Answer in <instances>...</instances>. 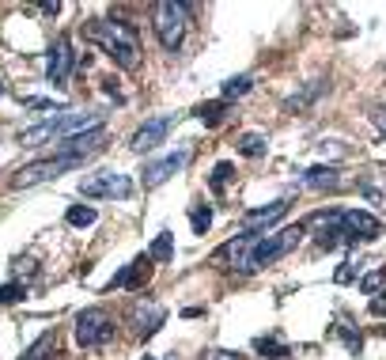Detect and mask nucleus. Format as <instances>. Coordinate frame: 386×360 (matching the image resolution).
Segmentation results:
<instances>
[{
    "label": "nucleus",
    "mask_w": 386,
    "mask_h": 360,
    "mask_svg": "<svg viewBox=\"0 0 386 360\" xmlns=\"http://www.w3.org/2000/svg\"><path fill=\"white\" fill-rule=\"evenodd\" d=\"M84 35L91 42H98L103 53L118 64V69L133 72L140 64V38H137V27L129 23V19H91V23L84 27Z\"/></svg>",
    "instance_id": "1"
},
{
    "label": "nucleus",
    "mask_w": 386,
    "mask_h": 360,
    "mask_svg": "<svg viewBox=\"0 0 386 360\" xmlns=\"http://www.w3.org/2000/svg\"><path fill=\"white\" fill-rule=\"evenodd\" d=\"M307 235V227L303 224H288V227H280V232H273V235H261L258 243H254V250H250V274L254 269H266V266H273V261H280L284 254H292L295 247H300V239Z\"/></svg>",
    "instance_id": "2"
},
{
    "label": "nucleus",
    "mask_w": 386,
    "mask_h": 360,
    "mask_svg": "<svg viewBox=\"0 0 386 360\" xmlns=\"http://www.w3.org/2000/svg\"><path fill=\"white\" fill-rule=\"evenodd\" d=\"M186 23H190V4H174V0H163V4L152 8V27H156V38L163 50H178L186 38Z\"/></svg>",
    "instance_id": "3"
},
{
    "label": "nucleus",
    "mask_w": 386,
    "mask_h": 360,
    "mask_svg": "<svg viewBox=\"0 0 386 360\" xmlns=\"http://www.w3.org/2000/svg\"><path fill=\"white\" fill-rule=\"evenodd\" d=\"M114 342V319L103 308H87L76 315V345L80 349H103Z\"/></svg>",
    "instance_id": "4"
},
{
    "label": "nucleus",
    "mask_w": 386,
    "mask_h": 360,
    "mask_svg": "<svg viewBox=\"0 0 386 360\" xmlns=\"http://www.w3.org/2000/svg\"><path fill=\"white\" fill-rule=\"evenodd\" d=\"M76 167H84V156H57V152H53L50 159H38V163H30V167L16 171L12 190H27V186H35V182L57 179V174H64V171H76Z\"/></svg>",
    "instance_id": "5"
},
{
    "label": "nucleus",
    "mask_w": 386,
    "mask_h": 360,
    "mask_svg": "<svg viewBox=\"0 0 386 360\" xmlns=\"http://www.w3.org/2000/svg\"><path fill=\"white\" fill-rule=\"evenodd\" d=\"M80 193L84 198H129V193H133V182L121 171H98V174L80 182Z\"/></svg>",
    "instance_id": "6"
},
{
    "label": "nucleus",
    "mask_w": 386,
    "mask_h": 360,
    "mask_svg": "<svg viewBox=\"0 0 386 360\" xmlns=\"http://www.w3.org/2000/svg\"><path fill=\"white\" fill-rule=\"evenodd\" d=\"M303 227H311V232H314V243L322 247V250H334V247H341V243H348L345 224H341V209L314 213V216H311V220H307Z\"/></svg>",
    "instance_id": "7"
},
{
    "label": "nucleus",
    "mask_w": 386,
    "mask_h": 360,
    "mask_svg": "<svg viewBox=\"0 0 386 360\" xmlns=\"http://www.w3.org/2000/svg\"><path fill=\"white\" fill-rule=\"evenodd\" d=\"M190 156H193V148L190 145H178L174 152H167V156H159V159H152V163H144V186H159V182H167L171 174H178L186 163H190Z\"/></svg>",
    "instance_id": "8"
},
{
    "label": "nucleus",
    "mask_w": 386,
    "mask_h": 360,
    "mask_svg": "<svg viewBox=\"0 0 386 360\" xmlns=\"http://www.w3.org/2000/svg\"><path fill=\"white\" fill-rule=\"evenodd\" d=\"M174 122H178V114H159V118H148L144 125L133 133V152H152V148H159L163 140H167V133L174 129Z\"/></svg>",
    "instance_id": "9"
},
{
    "label": "nucleus",
    "mask_w": 386,
    "mask_h": 360,
    "mask_svg": "<svg viewBox=\"0 0 386 360\" xmlns=\"http://www.w3.org/2000/svg\"><path fill=\"white\" fill-rule=\"evenodd\" d=\"M72 64H76L72 42L61 35L57 42H53V50H50V61H46V80H50L53 87H64V84H69V72H72Z\"/></svg>",
    "instance_id": "10"
},
{
    "label": "nucleus",
    "mask_w": 386,
    "mask_h": 360,
    "mask_svg": "<svg viewBox=\"0 0 386 360\" xmlns=\"http://www.w3.org/2000/svg\"><path fill=\"white\" fill-rule=\"evenodd\" d=\"M341 224H345V235L348 243H356V239H379L382 235V220L363 209H341Z\"/></svg>",
    "instance_id": "11"
},
{
    "label": "nucleus",
    "mask_w": 386,
    "mask_h": 360,
    "mask_svg": "<svg viewBox=\"0 0 386 360\" xmlns=\"http://www.w3.org/2000/svg\"><path fill=\"white\" fill-rule=\"evenodd\" d=\"M148 277H152V258L148 254H140L137 261H129V266H121L114 277H110V292L114 288H144L148 285Z\"/></svg>",
    "instance_id": "12"
},
{
    "label": "nucleus",
    "mask_w": 386,
    "mask_h": 360,
    "mask_svg": "<svg viewBox=\"0 0 386 360\" xmlns=\"http://www.w3.org/2000/svg\"><path fill=\"white\" fill-rule=\"evenodd\" d=\"M284 213H288V201H284V198H280V201H273L269 209H254V213L242 216V232H261V235H266V232H269V224H277Z\"/></svg>",
    "instance_id": "13"
},
{
    "label": "nucleus",
    "mask_w": 386,
    "mask_h": 360,
    "mask_svg": "<svg viewBox=\"0 0 386 360\" xmlns=\"http://www.w3.org/2000/svg\"><path fill=\"white\" fill-rule=\"evenodd\" d=\"M337 182H341V171L334 167V163H318V167L300 174V186L303 190H334Z\"/></svg>",
    "instance_id": "14"
},
{
    "label": "nucleus",
    "mask_w": 386,
    "mask_h": 360,
    "mask_svg": "<svg viewBox=\"0 0 386 360\" xmlns=\"http://www.w3.org/2000/svg\"><path fill=\"white\" fill-rule=\"evenodd\" d=\"M133 319H137V334L152 337L163 326V319H167V308H163V303H137Z\"/></svg>",
    "instance_id": "15"
},
{
    "label": "nucleus",
    "mask_w": 386,
    "mask_h": 360,
    "mask_svg": "<svg viewBox=\"0 0 386 360\" xmlns=\"http://www.w3.org/2000/svg\"><path fill=\"white\" fill-rule=\"evenodd\" d=\"M227 106H231V103H224V99L201 103V106H197V118H201V122H205L208 129H216V125H220V122H224V118H227Z\"/></svg>",
    "instance_id": "16"
},
{
    "label": "nucleus",
    "mask_w": 386,
    "mask_h": 360,
    "mask_svg": "<svg viewBox=\"0 0 386 360\" xmlns=\"http://www.w3.org/2000/svg\"><path fill=\"white\" fill-rule=\"evenodd\" d=\"M235 148L242 152V156L258 159V156H266V152H269V140L261 137V133H242V137L235 140Z\"/></svg>",
    "instance_id": "17"
},
{
    "label": "nucleus",
    "mask_w": 386,
    "mask_h": 360,
    "mask_svg": "<svg viewBox=\"0 0 386 360\" xmlns=\"http://www.w3.org/2000/svg\"><path fill=\"white\" fill-rule=\"evenodd\" d=\"M148 258L152 261H174V235L171 232H159L156 243H152V250H148Z\"/></svg>",
    "instance_id": "18"
},
{
    "label": "nucleus",
    "mask_w": 386,
    "mask_h": 360,
    "mask_svg": "<svg viewBox=\"0 0 386 360\" xmlns=\"http://www.w3.org/2000/svg\"><path fill=\"white\" fill-rule=\"evenodd\" d=\"M53 349H57V334H42L38 342L30 345L27 353L19 356V360H50V353H53Z\"/></svg>",
    "instance_id": "19"
},
{
    "label": "nucleus",
    "mask_w": 386,
    "mask_h": 360,
    "mask_svg": "<svg viewBox=\"0 0 386 360\" xmlns=\"http://www.w3.org/2000/svg\"><path fill=\"white\" fill-rule=\"evenodd\" d=\"M231 179H235V163H227V159L216 163V167H212V179H208V190H212V193H224Z\"/></svg>",
    "instance_id": "20"
},
{
    "label": "nucleus",
    "mask_w": 386,
    "mask_h": 360,
    "mask_svg": "<svg viewBox=\"0 0 386 360\" xmlns=\"http://www.w3.org/2000/svg\"><path fill=\"white\" fill-rule=\"evenodd\" d=\"M64 220H69L72 227H91L98 220V213L91 209V205H72V209L64 213Z\"/></svg>",
    "instance_id": "21"
},
{
    "label": "nucleus",
    "mask_w": 386,
    "mask_h": 360,
    "mask_svg": "<svg viewBox=\"0 0 386 360\" xmlns=\"http://www.w3.org/2000/svg\"><path fill=\"white\" fill-rule=\"evenodd\" d=\"M190 227H193V235H205L208 227H212V209H208V205H193L190 209Z\"/></svg>",
    "instance_id": "22"
},
{
    "label": "nucleus",
    "mask_w": 386,
    "mask_h": 360,
    "mask_svg": "<svg viewBox=\"0 0 386 360\" xmlns=\"http://www.w3.org/2000/svg\"><path fill=\"white\" fill-rule=\"evenodd\" d=\"M254 87V80L250 76H231V80L224 84V103H231V99H242V95H246Z\"/></svg>",
    "instance_id": "23"
},
{
    "label": "nucleus",
    "mask_w": 386,
    "mask_h": 360,
    "mask_svg": "<svg viewBox=\"0 0 386 360\" xmlns=\"http://www.w3.org/2000/svg\"><path fill=\"white\" fill-rule=\"evenodd\" d=\"M254 349H258L266 360H284V356H288V345L273 342V337H258V342H254Z\"/></svg>",
    "instance_id": "24"
},
{
    "label": "nucleus",
    "mask_w": 386,
    "mask_h": 360,
    "mask_svg": "<svg viewBox=\"0 0 386 360\" xmlns=\"http://www.w3.org/2000/svg\"><path fill=\"white\" fill-rule=\"evenodd\" d=\"M27 296V285H19V281H8V285H0V308H8V303H19Z\"/></svg>",
    "instance_id": "25"
},
{
    "label": "nucleus",
    "mask_w": 386,
    "mask_h": 360,
    "mask_svg": "<svg viewBox=\"0 0 386 360\" xmlns=\"http://www.w3.org/2000/svg\"><path fill=\"white\" fill-rule=\"evenodd\" d=\"M379 285H386V266H382V269H375V274H368V277L360 281V288L368 292V296H375V292H379Z\"/></svg>",
    "instance_id": "26"
},
{
    "label": "nucleus",
    "mask_w": 386,
    "mask_h": 360,
    "mask_svg": "<svg viewBox=\"0 0 386 360\" xmlns=\"http://www.w3.org/2000/svg\"><path fill=\"white\" fill-rule=\"evenodd\" d=\"M318 91H322V80H314V84L307 87L303 95H295V99H288V106H292V111H300V106H307V103H311V99H314Z\"/></svg>",
    "instance_id": "27"
},
{
    "label": "nucleus",
    "mask_w": 386,
    "mask_h": 360,
    "mask_svg": "<svg viewBox=\"0 0 386 360\" xmlns=\"http://www.w3.org/2000/svg\"><path fill=\"white\" fill-rule=\"evenodd\" d=\"M23 106H27V111H53V114H61V111H64L61 103H53V99H38V95H30Z\"/></svg>",
    "instance_id": "28"
},
{
    "label": "nucleus",
    "mask_w": 386,
    "mask_h": 360,
    "mask_svg": "<svg viewBox=\"0 0 386 360\" xmlns=\"http://www.w3.org/2000/svg\"><path fill=\"white\" fill-rule=\"evenodd\" d=\"M337 334H341V337H345V345H348V353H360V349H363V337H360V334H352V330H348V326H337Z\"/></svg>",
    "instance_id": "29"
},
{
    "label": "nucleus",
    "mask_w": 386,
    "mask_h": 360,
    "mask_svg": "<svg viewBox=\"0 0 386 360\" xmlns=\"http://www.w3.org/2000/svg\"><path fill=\"white\" fill-rule=\"evenodd\" d=\"M371 315H386V296H375L371 300Z\"/></svg>",
    "instance_id": "30"
},
{
    "label": "nucleus",
    "mask_w": 386,
    "mask_h": 360,
    "mask_svg": "<svg viewBox=\"0 0 386 360\" xmlns=\"http://www.w3.org/2000/svg\"><path fill=\"white\" fill-rule=\"evenodd\" d=\"M348 281H352V266H341L337 269V285H348Z\"/></svg>",
    "instance_id": "31"
},
{
    "label": "nucleus",
    "mask_w": 386,
    "mask_h": 360,
    "mask_svg": "<svg viewBox=\"0 0 386 360\" xmlns=\"http://www.w3.org/2000/svg\"><path fill=\"white\" fill-rule=\"evenodd\" d=\"M371 118H375V125H379L382 133H386V111H379V114H371Z\"/></svg>",
    "instance_id": "32"
},
{
    "label": "nucleus",
    "mask_w": 386,
    "mask_h": 360,
    "mask_svg": "<svg viewBox=\"0 0 386 360\" xmlns=\"http://www.w3.org/2000/svg\"><path fill=\"white\" fill-rule=\"evenodd\" d=\"M216 360H239V353H216Z\"/></svg>",
    "instance_id": "33"
},
{
    "label": "nucleus",
    "mask_w": 386,
    "mask_h": 360,
    "mask_svg": "<svg viewBox=\"0 0 386 360\" xmlns=\"http://www.w3.org/2000/svg\"><path fill=\"white\" fill-rule=\"evenodd\" d=\"M4 91H8V87H4V80H0V95H4Z\"/></svg>",
    "instance_id": "34"
}]
</instances>
